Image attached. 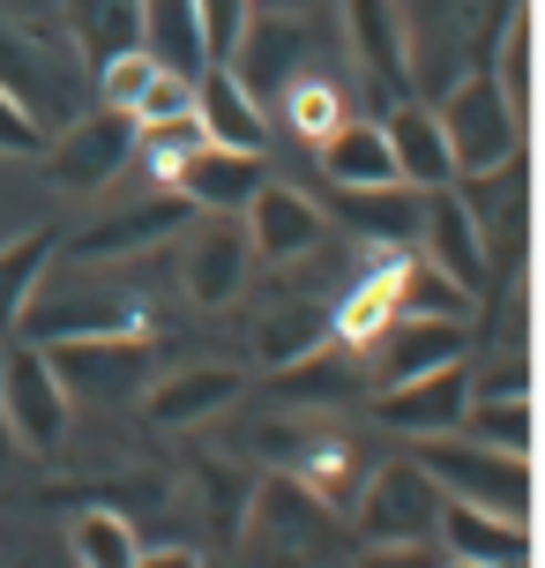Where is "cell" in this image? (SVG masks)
Instances as JSON below:
<instances>
[{"instance_id": "cell-15", "label": "cell", "mask_w": 545, "mask_h": 568, "mask_svg": "<svg viewBox=\"0 0 545 568\" xmlns=\"http://www.w3.org/2000/svg\"><path fill=\"white\" fill-rule=\"evenodd\" d=\"M135 45L173 75H202L209 68V38H202L195 0H135Z\"/></svg>"}, {"instance_id": "cell-1", "label": "cell", "mask_w": 545, "mask_h": 568, "mask_svg": "<svg viewBox=\"0 0 545 568\" xmlns=\"http://www.w3.org/2000/svg\"><path fill=\"white\" fill-rule=\"evenodd\" d=\"M68 419H75V389H68V374H60L53 344H8L0 352V426L16 434V449L23 456H53L68 442Z\"/></svg>"}, {"instance_id": "cell-23", "label": "cell", "mask_w": 545, "mask_h": 568, "mask_svg": "<svg viewBox=\"0 0 545 568\" xmlns=\"http://www.w3.org/2000/svg\"><path fill=\"white\" fill-rule=\"evenodd\" d=\"M255 8H261V0H195L202 38H209V60H239L247 30H255Z\"/></svg>"}, {"instance_id": "cell-20", "label": "cell", "mask_w": 545, "mask_h": 568, "mask_svg": "<svg viewBox=\"0 0 545 568\" xmlns=\"http://www.w3.org/2000/svg\"><path fill=\"white\" fill-rule=\"evenodd\" d=\"M187 210H195V202L179 195H157V202H143V210H135V217H127V225H105V232H83V240H75V255H113V247H150V240H173L179 232V217H187Z\"/></svg>"}, {"instance_id": "cell-13", "label": "cell", "mask_w": 545, "mask_h": 568, "mask_svg": "<svg viewBox=\"0 0 545 568\" xmlns=\"http://www.w3.org/2000/svg\"><path fill=\"white\" fill-rule=\"evenodd\" d=\"M247 240H255V262H299V255H315V240H321V210L307 195H291V187H261L247 210Z\"/></svg>"}, {"instance_id": "cell-19", "label": "cell", "mask_w": 545, "mask_h": 568, "mask_svg": "<svg viewBox=\"0 0 545 568\" xmlns=\"http://www.w3.org/2000/svg\"><path fill=\"white\" fill-rule=\"evenodd\" d=\"M247 262H255V240H247V225H209L187 240V292L195 300H209V307H225L232 292H239V277H247Z\"/></svg>"}, {"instance_id": "cell-14", "label": "cell", "mask_w": 545, "mask_h": 568, "mask_svg": "<svg viewBox=\"0 0 545 568\" xmlns=\"http://www.w3.org/2000/svg\"><path fill=\"white\" fill-rule=\"evenodd\" d=\"M419 240L433 247V262L456 284L486 277V225H479V210H471L456 187H426V225H419Z\"/></svg>"}, {"instance_id": "cell-18", "label": "cell", "mask_w": 545, "mask_h": 568, "mask_svg": "<svg viewBox=\"0 0 545 568\" xmlns=\"http://www.w3.org/2000/svg\"><path fill=\"white\" fill-rule=\"evenodd\" d=\"M53 255H60V240L45 225L16 232V240L0 247V337H23V314H30V300L45 292V277H53Z\"/></svg>"}, {"instance_id": "cell-16", "label": "cell", "mask_w": 545, "mask_h": 568, "mask_svg": "<svg viewBox=\"0 0 545 568\" xmlns=\"http://www.w3.org/2000/svg\"><path fill=\"white\" fill-rule=\"evenodd\" d=\"M345 23H351V45H359L367 83H381V90L411 83V38H403L397 0H345Z\"/></svg>"}, {"instance_id": "cell-22", "label": "cell", "mask_w": 545, "mask_h": 568, "mask_svg": "<svg viewBox=\"0 0 545 568\" xmlns=\"http://www.w3.org/2000/svg\"><path fill=\"white\" fill-rule=\"evenodd\" d=\"M463 434H479V442H493V449H531V397H523V389L471 397V412H463Z\"/></svg>"}, {"instance_id": "cell-25", "label": "cell", "mask_w": 545, "mask_h": 568, "mask_svg": "<svg viewBox=\"0 0 545 568\" xmlns=\"http://www.w3.org/2000/svg\"><path fill=\"white\" fill-rule=\"evenodd\" d=\"M83 554H90V561H135V539H120L113 516L90 509V516H83Z\"/></svg>"}, {"instance_id": "cell-24", "label": "cell", "mask_w": 545, "mask_h": 568, "mask_svg": "<svg viewBox=\"0 0 545 568\" xmlns=\"http://www.w3.org/2000/svg\"><path fill=\"white\" fill-rule=\"evenodd\" d=\"M0 150L8 158H45V128H38V113L8 83H0Z\"/></svg>"}, {"instance_id": "cell-21", "label": "cell", "mask_w": 545, "mask_h": 568, "mask_svg": "<svg viewBox=\"0 0 545 568\" xmlns=\"http://www.w3.org/2000/svg\"><path fill=\"white\" fill-rule=\"evenodd\" d=\"M232 397H239V374L209 367V374H173V382H157L150 412H157L165 426H179V419H209V412H225Z\"/></svg>"}, {"instance_id": "cell-5", "label": "cell", "mask_w": 545, "mask_h": 568, "mask_svg": "<svg viewBox=\"0 0 545 568\" xmlns=\"http://www.w3.org/2000/svg\"><path fill=\"white\" fill-rule=\"evenodd\" d=\"M359 524H367V546H426V531L441 524V486H433V471L419 456L373 471L367 501H359Z\"/></svg>"}, {"instance_id": "cell-11", "label": "cell", "mask_w": 545, "mask_h": 568, "mask_svg": "<svg viewBox=\"0 0 545 568\" xmlns=\"http://www.w3.org/2000/svg\"><path fill=\"white\" fill-rule=\"evenodd\" d=\"M373 359H381V382H411V374L456 367L463 359L456 314H397V322L373 337Z\"/></svg>"}, {"instance_id": "cell-12", "label": "cell", "mask_w": 545, "mask_h": 568, "mask_svg": "<svg viewBox=\"0 0 545 568\" xmlns=\"http://www.w3.org/2000/svg\"><path fill=\"white\" fill-rule=\"evenodd\" d=\"M433 539L449 561H523L531 554V531H523V516H501V509H479V501H449L441 494V524H433Z\"/></svg>"}, {"instance_id": "cell-8", "label": "cell", "mask_w": 545, "mask_h": 568, "mask_svg": "<svg viewBox=\"0 0 545 568\" xmlns=\"http://www.w3.org/2000/svg\"><path fill=\"white\" fill-rule=\"evenodd\" d=\"M463 412H471V382H463V367H433V374H411V382H381V397H373V419L397 426V434H411V442L463 426Z\"/></svg>"}, {"instance_id": "cell-3", "label": "cell", "mask_w": 545, "mask_h": 568, "mask_svg": "<svg viewBox=\"0 0 545 568\" xmlns=\"http://www.w3.org/2000/svg\"><path fill=\"white\" fill-rule=\"evenodd\" d=\"M441 128H449V150H456V180H486V172L516 165L523 105L508 98V83L493 68H479L441 98Z\"/></svg>"}, {"instance_id": "cell-2", "label": "cell", "mask_w": 545, "mask_h": 568, "mask_svg": "<svg viewBox=\"0 0 545 568\" xmlns=\"http://www.w3.org/2000/svg\"><path fill=\"white\" fill-rule=\"evenodd\" d=\"M419 464L433 471V486H441L449 501L531 516V464H523V449H493L479 434L449 426V434H426V442H419Z\"/></svg>"}, {"instance_id": "cell-4", "label": "cell", "mask_w": 545, "mask_h": 568, "mask_svg": "<svg viewBox=\"0 0 545 568\" xmlns=\"http://www.w3.org/2000/svg\"><path fill=\"white\" fill-rule=\"evenodd\" d=\"M143 150V128L127 105H97V113L68 120V135L45 142V180L68 187V195H97V187H113L127 158Z\"/></svg>"}, {"instance_id": "cell-9", "label": "cell", "mask_w": 545, "mask_h": 568, "mask_svg": "<svg viewBox=\"0 0 545 568\" xmlns=\"http://www.w3.org/2000/svg\"><path fill=\"white\" fill-rule=\"evenodd\" d=\"M195 113L209 142H232V150H261L269 158V113H261V90L232 68V60H209L195 75Z\"/></svg>"}, {"instance_id": "cell-6", "label": "cell", "mask_w": 545, "mask_h": 568, "mask_svg": "<svg viewBox=\"0 0 545 568\" xmlns=\"http://www.w3.org/2000/svg\"><path fill=\"white\" fill-rule=\"evenodd\" d=\"M45 344V337H38ZM53 359L68 374L75 397H97V404H120V397H143L150 382V344L127 337V329H97V337H53Z\"/></svg>"}, {"instance_id": "cell-7", "label": "cell", "mask_w": 545, "mask_h": 568, "mask_svg": "<svg viewBox=\"0 0 545 568\" xmlns=\"http://www.w3.org/2000/svg\"><path fill=\"white\" fill-rule=\"evenodd\" d=\"M173 187L195 202V210H209V217H232V210H247V202L269 187V172H261V150H232V142L202 135L173 165Z\"/></svg>"}, {"instance_id": "cell-17", "label": "cell", "mask_w": 545, "mask_h": 568, "mask_svg": "<svg viewBox=\"0 0 545 568\" xmlns=\"http://www.w3.org/2000/svg\"><path fill=\"white\" fill-rule=\"evenodd\" d=\"M389 142H397V172L411 187H456V150H449L441 113L397 105V113H389Z\"/></svg>"}, {"instance_id": "cell-10", "label": "cell", "mask_w": 545, "mask_h": 568, "mask_svg": "<svg viewBox=\"0 0 545 568\" xmlns=\"http://www.w3.org/2000/svg\"><path fill=\"white\" fill-rule=\"evenodd\" d=\"M315 150H321V180H329L337 195H351V187H397L403 180L397 172V142H389V120L345 113Z\"/></svg>"}]
</instances>
